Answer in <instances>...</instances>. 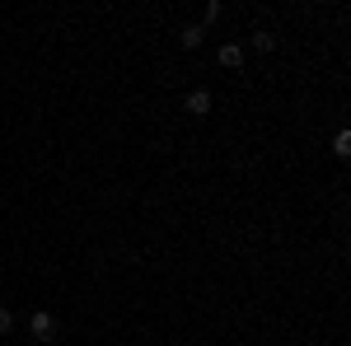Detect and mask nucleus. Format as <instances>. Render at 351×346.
<instances>
[{"label":"nucleus","instance_id":"7ed1b4c3","mask_svg":"<svg viewBox=\"0 0 351 346\" xmlns=\"http://www.w3.org/2000/svg\"><path fill=\"white\" fill-rule=\"evenodd\" d=\"M220 66H225V71L243 66V47H234V42H230V47H220Z\"/></svg>","mask_w":351,"mask_h":346},{"label":"nucleus","instance_id":"39448f33","mask_svg":"<svg viewBox=\"0 0 351 346\" xmlns=\"http://www.w3.org/2000/svg\"><path fill=\"white\" fill-rule=\"evenodd\" d=\"M253 47H258V52H271V47H276V38H271V33H258V38H253Z\"/></svg>","mask_w":351,"mask_h":346},{"label":"nucleus","instance_id":"20e7f679","mask_svg":"<svg viewBox=\"0 0 351 346\" xmlns=\"http://www.w3.org/2000/svg\"><path fill=\"white\" fill-rule=\"evenodd\" d=\"M202 38H206V28H202V24H192V28L178 33V42H183V47H202Z\"/></svg>","mask_w":351,"mask_h":346},{"label":"nucleus","instance_id":"f03ea898","mask_svg":"<svg viewBox=\"0 0 351 346\" xmlns=\"http://www.w3.org/2000/svg\"><path fill=\"white\" fill-rule=\"evenodd\" d=\"M188 112H192V117H206V112H211V94H206V89L188 94Z\"/></svg>","mask_w":351,"mask_h":346},{"label":"nucleus","instance_id":"423d86ee","mask_svg":"<svg viewBox=\"0 0 351 346\" xmlns=\"http://www.w3.org/2000/svg\"><path fill=\"white\" fill-rule=\"evenodd\" d=\"M10 328H14V314H10V309H0V332H10Z\"/></svg>","mask_w":351,"mask_h":346},{"label":"nucleus","instance_id":"f257e3e1","mask_svg":"<svg viewBox=\"0 0 351 346\" xmlns=\"http://www.w3.org/2000/svg\"><path fill=\"white\" fill-rule=\"evenodd\" d=\"M28 328H33V337H43V342H47V337L56 332V319H52V314H33V323H28Z\"/></svg>","mask_w":351,"mask_h":346}]
</instances>
